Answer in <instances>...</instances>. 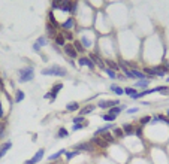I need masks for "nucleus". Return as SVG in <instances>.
Listing matches in <instances>:
<instances>
[{
    "instance_id": "39",
    "label": "nucleus",
    "mask_w": 169,
    "mask_h": 164,
    "mask_svg": "<svg viewBox=\"0 0 169 164\" xmlns=\"http://www.w3.org/2000/svg\"><path fill=\"white\" fill-rule=\"evenodd\" d=\"M85 121V116H81V115H76L72 118V124H81Z\"/></svg>"
},
{
    "instance_id": "32",
    "label": "nucleus",
    "mask_w": 169,
    "mask_h": 164,
    "mask_svg": "<svg viewBox=\"0 0 169 164\" xmlns=\"http://www.w3.org/2000/svg\"><path fill=\"white\" fill-rule=\"evenodd\" d=\"M87 127H88V121L85 119L84 122H81V124H72V131H79V130L87 128Z\"/></svg>"
},
{
    "instance_id": "31",
    "label": "nucleus",
    "mask_w": 169,
    "mask_h": 164,
    "mask_svg": "<svg viewBox=\"0 0 169 164\" xmlns=\"http://www.w3.org/2000/svg\"><path fill=\"white\" fill-rule=\"evenodd\" d=\"M100 118L105 122H114L117 119V115H111V113H102Z\"/></svg>"
},
{
    "instance_id": "6",
    "label": "nucleus",
    "mask_w": 169,
    "mask_h": 164,
    "mask_svg": "<svg viewBox=\"0 0 169 164\" xmlns=\"http://www.w3.org/2000/svg\"><path fill=\"white\" fill-rule=\"evenodd\" d=\"M63 54L68 57L69 60H78V57H79V54L76 52V49H75V46H73V43L72 42H68L63 48Z\"/></svg>"
},
{
    "instance_id": "23",
    "label": "nucleus",
    "mask_w": 169,
    "mask_h": 164,
    "mask_svg": "<svg viewBox=\"0 0 169 164\" xmlns=\"http://www.w3.org/2000/svg\"><path fill=\"white\" fill-rule=\"evenodd\" d=\"M109 91L114 92L115 95H124V88L120 87L118 84H111L109 85Z\"/></svg>"
},
{
    "instance_id": "18",
    "label": "nucleus",
    "mask_w": 169,
    "mask_h": 164,
    "mask_svg": "<svg viewBox=\"0 0 169 164\" xmlns=\"http://www.w3.org/2000/svg\"><path fill=\"white\" fill-rule=\"evenodd\" d=\"M150 82H151L150 79H139V81H135V82H133V87H135L136 90H141V91H142V90H147V87L150 85Z\"/></svg>"
},
{
    "instance_id": "47",
    "label": "nucleus",
    "mask_w": 169,
    "mask_h": 164,
    "mask_svg": "<svg viewBox=\"0 0 169 164\" xmlns=\"http://www.w3.org/2000/svg\"><path fill=\"white\" fill-rule=\"evenodd\" d=\"M166 116H168V118H169V109L166 110Z\"/></svg>"
},
{
    "instance_id": "2",
    "label": "nucleus",
    "mask_w": 169,
    "mask_h": 164,
    "mask_svg": "<svg viewBox=\"0 0 169 164\" xmlns=\"http://www.w3.org/2000/svg\"><path fill=\"white\" fill-rule=\"evenodd\" d=\"M42 76H57V78H63L68 76V69L60 66V64H51L48 67H44L40 70Z\"/></svg>"
},
{
    "instance_id": "7",
    "label": "nucleus",
    "mask_w": 169,
    "mask_h": 164,
    "mask_svg": "<svg viewBox=\"0 0 169 164\" xmlns=\"http://www.w3.org/2000/svg\"><path fill=\"white\" fill-rule=\"evenodd\" d=\"M76 63L81 66V67H87L88 70H91V72H94L96 70V66H94V63L90 60V57L88 55H79L78 57V60H76Z\"/></svg>"
},
{
    "instance_id": "9",
    "label": "nucleus",
    "mask_w": 169,
    "mask_h": 164,
    "mask_svg": "<svg viewBox=\"0 0 169 164\" xmlns=\"http://www.w3.org/2000/svg\"><path fill=\"white\" fill-rule=\"evenodd\" d=\"M62 30L63 32H75L76 30V19L73 17H69L62 22Z\"/></svg>"
},
{
    "instance_id": "26",
    "label": "nucleus",
    "mask_w": 169,
    "mask_h": 164,
    "mask_svg": "<svg viewBox=\"0 0 169 164\" xmlns=\"http://www.w3.org/2000/svg\"><path fill=\"white\" fill-rule=\"evenodd\" d=\"M72 43H73V46H75L76 52H78L79 55H84L85 52H87V51H85V48L83 46V43H81V42H79L78 39H73V42H72Z\"/></svg>"
},
{
    "instance_id": "37",
    "label": "nucleus",
    "mask_w": 169,
    "mask_h": 164,
    "mask_svg": "<svg viewBox=\"0 0 169 164\" xmlns=\"http://www.w3.org/2000/svg\"><path fill=\"white\" fill-rule=\"evenodd\" d=\"M40 46H47V45H50V40L47 39V36H40V37H37V40H36Z\"/></svg>"
},
{
    "instance_id": "44",
    "label": "nucleus",
    "mask_w": 169,
    "mask_h": 164,
    "mask_svg": "<svg viewBox=\"0 0 169 164\" xmlns=\"http://www.w3.org/2000/svg\"><path fill=\"white\" fill-rule=\"evenodd\" d=\"M163 66L166 67V70H168V72H169V60H166V61L163 63Z\"/></svg>"
},
{
    "instance_id": "29",
    "label": "nucleus",
    "mask_w": 169,
    "mask_h": 164,
    "mask_svg": "<svg viewBox=\"0 0 169 164\" xmlns=\"http://www.w3.org/2000/svg\"><path fill=\"white\" fill-rule=\"evenodd\" d=\"M79 154H81V152H78V151L72 149V151H66L65 157H66V160H68V161H72V160H73V158H76V157H78Z\"/></svg>"
},
{
    "instance_id": "34",
    "label": "nucleus",
    "mask_w": 169,
    "mask_h": 164,
    "mask_svg": "<svg viewBox=\"0 0 169 164\" xmlns=\"http://www.w3.org/2000/svg\"><path fill=\"white\" fill-rule=\"evenodd\" d=\"M103 72L106 73V76L109 78V79H112V81H115L117 79V72L115 70H112V69H109V67H106Z\"/></svg>"
},
{
    "instance_id": "41",
    "label": "nucleus",
    "mask_w": 169,
    "mask_h": 164,
    "mask_svg": "<svg viewBox=\"0 0 169 164\" xmlns=\"http://www.w3.org/2000/svg\"><path fill=\"white\" fill-rule=\"evenodd\" d=\"M138 110H139V108H136V106L135 108H127V109H126V113H127V115H133Z\"/></svg>"
},
{
    "instance_id": "35",
    "label": "nucleus",
    "mask_w": 169,
    "mask_h": 164,
    "mask_svg": "<svg viewBox=\"0 0 169 164\" xmlns=\"http://www.w3.org/2000/svg\"><path fill=\"white\" fill-rule=\"evenodd\" d=\"M62 35L65 36V39H66V42H73V32H63L62 30Z\"/></svg>"
},
{
    "instance_id": "22",
    "label": "nucleus",
    "mask_w": 169,
    "mask_h": 164,
    "mask_svg": "<svg viewBox=\"0 0 169 164\" xmlns=\"http://www.w3.org/2000/svg\"><path fill=\"white\" fill-rule=\"evenodd\" d=\"M66 154V149H60V151H57V152H54V154H51L50 157H48V161L50 163H55L60 157H63Z\"/></svg>"
},
{
    "instance_id": "19",
    "label": "nucleus",
    "mask_w": 169,
    "mask_h": 164,
    "mask_svg": "<svg viewBox=\"0 0 169 164\" xmlns=\"http://www.w3.org/2000/svg\"><path fill=\"white\" fill-rule=\"evenodd\" d=\"M11 148H12V142L11 140H6L5 143H0V160L9 152Z\"/></svg>"
},
{
    "instance_id": "10",
    "label": "nucleus",
    "mask_w": 169,
    "mask_h": 164,
    "mask_svg": "<svg viewBox=\"0 0 169 164\" xmlns=\"http://www.w3.org/2000/svg\"><path fill=\"white\" fill-rule=\"evenodd\" d=\"M72 149H75V151H78V152H90V151H94L96 148L91 145L90 142H81V143L73 145Z\"/></svg>"
},
{
    "instance_id": "25",
    "label": "nucleus",
    "mask_w": 169,
    "mask_h": 164,
    "mask_svg": "<svg viewBox=\"0 0 169 164\" xmlns=\"http://www.w3.org/2000/svg\"><path fill=\"white\" fill-rule=\"evenodd\" d=\"M81 109V106H79V103L78 102H69L68 105H66V112H76L78 113V110Z\"/></svg>"
},
{
    "instance_id": "14",
    "label": "nucleus",
    "mask_w": 169,
    "mask_h": 164,
    "mask_svg": "<svg viewBox=\"0 0 169 164\" xmlns=\"http://www.w3.org/2000/svg\"><path fill=\"white\" fill-rule=\"evenodd\" d=\"M52 40H54V46L55 48H63L68 42H66V39H65V36L62 35V32H58L55 36L52 37Z\"/></svg>"
},
{
    "instance_id": "28",
    "label": "nucleus",
    "mask_w": 169,
    "mask_h": 164,
    "mask_svg": "<svg viewBox=\"0 0 169 164\" xmlns=\"http://www.w3.org/2000/svg\"><path fill=\"white\" fill-rule=\"evenodd\" d=\"M57 139H68L69 137V130L65 127H60L57 130V134H55Z\"/></svg>"
},
{
    "instance_id": "3",
    "label": "nucleus",
    "mask_w": 169,
    "mask_h": 164,
    "mask_svg": "<svg viewBox=\"0 0 169 164\" xmlns=\"http://www.w3.org/2000/svg\"><path fill=\"white\" fill-rule=\"evenodd\" d=\"M34 79V67L33 66H24L23 69L18 70V82L19 84H27Z\"/></svg>"
},
{
    "instance_id": "36",
    "label": "nucleus",
    "mask_w": 169,
    "mask_h": 164,
    "mask_svg": "<svg viewBox=\"0 0 169 164\" xmlns=\"http://www.w3.org/2000/svg\"><path fill=\"white\" fill-rule=\"evenodd\" d=\"M136 92H138V90H136L135 87H126V88H124V94L129 95V97H132V95L136 94Z\"/></svg>"
},
{
    "instance_id": "20",
    "label": "nucleus",
    "mask_w": 169,
    "mask_h": 164,
    "mask_svg": "<svg viewBox=\"0 0 169 164\" xmlns=\"http://www.w3.org/2000/svg\"><path fill=\"white\" fill-rule=\"evenodd\" d=\"M105 64H106V67H109V69H112V70H115V72L120 70L118 61H115V60H112V58H105Z\"/></svg>"
},
{
    "instance_id": "13",
    "label": "nucleus",
    "mask_w": 169,
    "mask_h": 164,
    "mask_svg": "<svg viewBox=\"0 0 169 164\" xmlns=\"http://www.w3.org/2000/svg\"><path fill=\"white\" fill-rule=\"evenodd\" d=\"M75 2H76V0H63L60 11H62V12H66V14H72L73 6H75Z\"/></svg>"
},
{
    "instance_id": "45",
    "label": "nucleus",
    "mask_w": 169,
    "mask_h": 164,
    "mask_svg": "<svg viewBox=\"0 0 169 164\" xmlns=\"http://www.w3.org/2000/svg\"><path fill=\"white\" fill-rule=\"evenodd\" d=\"M69 64L75 67V66H76V61H75V60H69Z\"/></svg>"
},
{
    "instance_id": "43",
    "label": "nucleus",
    "mask_w": 169,
    "mask_h": 164,
    "mask_svg": "<svg viewBox=\"0 0 169 164\" xmlns=\"http://www.w3.org/2000/svg\"><path fill=\"white\" fill-rule=\"evenodd\" d=\"M126 79H127V78H126L123 73H117V81H120V82H121V81H126Z\"/></svg>"
},
{
    "instance_id": "15",
    "label": "nucleus",
    "mask_w": 169,
    "mask_h": 164,
    "mask_svg": "<svg viewBox=\"0 0 169 164\" xmlns=\"http://www.w3.org/2000/svg\"><path fill=\"white\" fill-rule=\"evenodd\" d=\"M44 157H45V149H44V148H39V149L36 151V154H34L29 161H30V164H37L39 161H42Z\"/></svg>"
},
{
    "instance_id": "42",
    "label": "nucleus",
    "mask_w": 169,
    "mask_h": 164,
    "mask_svg": "<svg viewBox=\"0 0 169 164\" xmlns=\"http://www.w3.org/2000/svg\"><path fill=\"white\" fill-rule=\"evenodd\" d=\"M32 49H33L34 52H37V54H39V52H40V49H42V46H40V45H39L37 42H34L33 46H32Z\"/></svg>"
},
{
    "instance_id": "16",
    "label": "nucleus",
    "mask_w": 169,
    "mask_h": 164,
    "mask_svg": "<svg viewBox=\"0 0 169 164\" xmlns=\"http://www.w3.org/2000/svg\"><path fill=\"white\" fill-rule=\"evenodd\" d=\"M154 69H156V76H157V78H165V76L169 73L168 70H166V67L163 66V63L154 64Z\"/></svg>"
},
{
    "instance_id": "8",
    "label": "nucleus",
    "mask_w": 169,
    "mask_h": 164,
    "mask_svg": "<svg viewBox=\"0 0 169 164\" xmlns=\"http://www.w3.org/2000/svg\"><path fill=\"white\" fill-rule=\"evenodd\" d=\"M99 109H105L108 110L109 108H112V106H120V100H109V99H102L97 102V105H96Z\"/></svg>"
},
{
    "instance_id": "4",
    "label": "nucleus",
    "mask_w": 169,
    "mask_h": 164,
    "mask_svg": "<svg viewBox=\"0 0 169 164\" xmlns=\"http://www.w3.org/2000/svg\"><path fill=\"white\" fill-rule=\"evenodd\" d=\"M63 87H65V85H63L62 82H55V84L51 87L50 91H48L47 94H45V95H44V99H45V100H50L51 103H52V102H55V99H57L58 92L63 90Z\"/></svg>"
},
{
    "instance_id": "12",
    "label": "nucleus",
    "mask_w": 169,
    "mask_h": 164,
    "mask_svg": "<svg viewBox=\"0 0 169 164\" xmlns=\"http://www.w3.org/2000/svg\"><path fill=\"white\" fill-rule=\"evenodd\" d=\"M90 143L94 146V148H97V146H99V148H102V149H106V148L109 146L105 140H103V139H102L100 136H93V137L90 139Z\"/></svg>"
},
{
    "instance_id": "40",
    "label": "nucleus",
    "mask_w": 169,
    "mask_h": 164,
    "mask_svg": "<svg viewBox=\"0 0 169 164\" xmlns=\"http://www.w3.org/2000/svg\"><path fill=\"white\" fill-rule=\"evenodd\" d=\"M62 3H63V0H52V2H51L52 11H54V9H60V8H62Z\"/></svg>"
},
{
    "instance_id": "33",
    "label": "nucleus",
    "mask_w": 169,
    "mask_h": 164,
    "mask_svg": "<svg viewBox=\"0 0 169 164\" xmlns=\"http://www.w3.org/2000/svg\"><path fill=\"white\" fill-rule=\"evenodd\" d=\"M151 118L153 116H150V115H145V116H142L138 122H139V126H142V127H147L150 122H151Z\"/></svg>"
},
{
    "instance_id": "30",
    "label": "nucleus",
    "mask_w": 169,
    "mask_h": 164,
    "mask_svg": "<svg viewBox=\"0 0 169 164\" xmlns=\"http://www.w3.org/2000/svg\"><path fill=\"white\" fill-rule=\"evenodd\" d=\"M144 133H145V131H144V127L139 126V124H138V126L135 124V137L142 140V139H144Z\"/></svg>"
},
{
    "instance_id": "46",
    "label": "nucleus",
    "mask_w": 169,
    "mask_h": 164,
    "mask_svg": "<svg viewBox=\"0 0 169 164\" xmlns=\"http://www.w3.org/2000/svg\"><path fill=\"white\" fill-rule=\"evenodd\" d=\"M23 164H30V161H29V160H27V161H24V163Z\"/></svg>"
},
{
    "instance_id": "1",
    "label": "nucleus",
    "mask_w": 169,
    "mask_h": 164,
    "mask_svg": "<svg viewBox=\"0 0 169 164\" xmlns=\"http://www.w3.org/2000/svg\"><path fill=\"white\" fill-rule=\"evenodd\" d=\"M79 36L76 37L81 43H83V46L85 48V51L88 52L93 46H96L97 45V33L96 32H93L91 28H88V27H83V28H76L75 30Z\"/></svg>"
},
{
    "instance_id": "27",
    "label": "nucleus",
    "mask_w": 169,
    "mask_h": 164,
    "mask_svg": "<svg viewBox=\"0 0 169 164\" xmlns=\"http://www.w3.org/2000/svg\"><path fill=\"white\" fill-rule=\"evenodd\" d=\"M111 131H112V134H114V137H115V139H120V140H121V139H124V137H126V136H124L123 128L118 127V126H115V127L112 128Z\"/></svg>"
},
{
    "instance_id": "24",
    "label": "nucleus",
    "mask_w": 169,
    "mask_h": 164,
    "mask_svg": "<svg viewBox=\"0 0 169 164\" xmlns=\"http://www.w3.org/2000/svg\"><path fill=\"white\" fill-rule=\"evenodd\" d=\"M24 99H26V92L23 90H19V88H17L15 92H14V103H21Z\"/></svg>"
},
{
    "instance_id": "5",
    "label": "nucleus",
    "mask_w": 169,
    "mask_h": 164,
    "mask_svg": "<svg viewBox=\"0 0 169 164\" xmlns=\"http://www.w3.org/2000/svg\"><path fill=\"white\" fill-rule=\"evenodd\" d=\"M87 55L90 57V60L94 63V66H96V67H99V69H102V70H105V69H106L105 58H103L100 54H97V52H94V51H88Z\"/></svg>"
},
{
    "instance_id": "11",
    "label": "nucleus",
    "mask_w": 169,
    "mask_h": 164,
    "mask_svg": "<svg viewBox=\"0 0 169 164\" xmlns=\"http://www.w3.org/2000/svg\"><path fill=\"white\" fill-rule=\"evenodd\" d=\"M121 128H123L126 137L135 136V124H132V122H123V124H121Z\"/></svg>"
},
{
    "instance_id": "38",
    "label": "nucleus",
    "mask_w": 169,
    "mask_h": 164,
    "mask_svg": "<svg viewBox=\"0 0 169 164\" xmlns=\"http://www.w3.org/2000/svg\"><path fill=\"white\" fill-rule=\"evenodd\" d=\"M6 136V122L0 121V139H3Z\"/></svg>"
},
{
    "instance_id": "21",
    "label": "nucleus",
    "mask_w": 169,
    "mask_h": 164,
    "mask_svg": "<svg viewBox=\"0 0 169 164\" xmlns=\"http://www.w3.org/2000/svg\"><path fill=\"white\" fill-rule=\"evenodd\" d=\"M100 137L103 139V140H105V142H106V143H108V145H109V143H114V142L117 140V139L114 137L112 131H105V133H102Z\"/></svg>"
},
{
    "instance_id": "17",
    "label": "nucleus",
    "mask_w": 169,
    "mask_h": 164,
    "mask_svg": "<svg viewBox=\"0 0 169 164\" xmlns=\"http://www.w3.org/2000/svg\"><path fill=\"white\" fill-rule=\"evenodd\" d=\"M96 108H97L96 105H85V106H83L81 109L78 110V115H81V116H87V115L93 113V110L96 109Z\"/></svg>"
}]
</instances>
